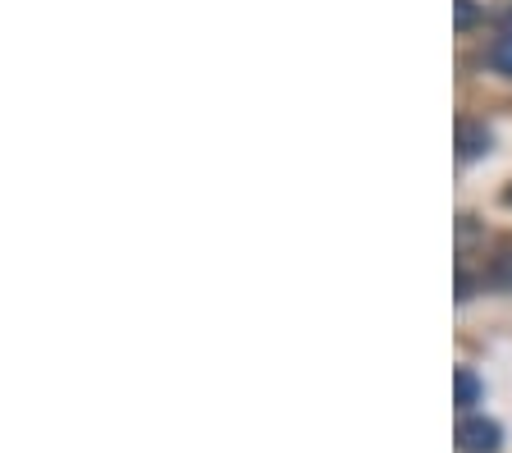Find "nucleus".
Returning <instances> with one entry per match:
<instances>
[{
  "instance_id": "obj_1",
  "label": "nucleus",
  "mask_w": 512,
  "mask_h": 453,
  "mask_svg": "<svg viewBox=\"0 0 512 453\" xmlns=\"http://www.w3.org/2000/svg\"><path fill=\"white\" fill-rule=\"evenodd\" d=\"M499 444H503V431H499V421H490V417H467L458 426L462 453H499Z\"/></svg>"
},
{
  "instance_id": "obj_3",
  "label": "nucleus",
  "mask_w": 512,
  "mask_h": 453,
  "mask_svg": "<svg viewBox=\"0 0 512 453\" xmlns=\"http://www.w3.org/2000/svg\"><path fill=\"white\" fill-rule=\"evenodd\" d=\"M453 403H458V408H476L480 403V376L471 367L453 371Z\"/></svg>"
},
{
  "instance_id": "obj_4",
  "label": "nucleus",
  "mask_w": 512,
  "mask_h": 453,
  "mask_svg": "<svg viewBox=\"0 0 512 453\" xmlns=\"http://www.w3.org/2000/svg\"><path fill=\"white\" fill-rule=\"evenodd\" d=\"M490 65L499 69V74H508V78H512V33L494 37V46H490Z\"/></svg>"
},
{
  "instance_id": "obj_5",
  "label": "nucleus",
  "mask_w": 512,
  "mask_h": 453,
  "mask_svg": "<svg viewBox=\"0 0 512 453\" xmlns=\"http://www.w3.org/2000/svg\"><path fill=\"white\" fill-rule=\"evenodd\" d=\"M476 19H480V5H476V0H453V23H458V33H467Z\"/></svg>"
},
{
  "instance_id": "obj_6",
  "label": "nucleus",
  "mask_w": 512,
  "mask_h": 453,
  "mask_svg": "<svg viewBox=\"0 0 512 453\" xmlns=\"http://www.w3.org/2000/svg\"><path fill=\"white\" fill-rule=\"evenodd\" d=\"M503 206H512V188H508V193H503Z\"/></svg>"
},
{
  "instance_id": "obj_2",
  "label": "nucleus",
  "mask_w": 512,
  "mask_h": 453,
  "mask_svg": "<svg viewBox=\"0 0 512 453\" xmlns=\"http://www.w3.org/2000/svg\"><path fill=\"white\" fill-rule=\"evenodd\" d=\"M490 129L485 124H471V119H462L458 124V156L462 161H476V156H485L490 151Z\"/></svg>"
}]
</instances>
